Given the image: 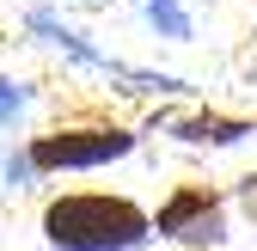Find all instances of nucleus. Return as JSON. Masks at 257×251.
Wrapping results in <instances>:
<instances>
[{
  "label": "nucleus",
  "instance_id": "f257e3e1",
  "mask_svg": "<svg viewBox=\"0 0 257 251\" xmlns=\"http://www.w3.org/2000/svg\"><path fill=\"white\" fill-rule=\"evenodd\" d=\"M43 239L55 251H135L153 239V214L122 190H61L43 202Z\"/></svg>",
  "mask_w": 257,
  "mask_h": 251
},
{
  "label": "nucleus",
  "instance_id": "f03ea898",
  "mask_svg": "<svg viewBox=\"0 0 257 251\" xmlns=\"http://www.w3.org/2000/svg\"><path fill=\"white\" fill-rule=\"evenodd\" d=\"M135 129L122 122H55V129L31 135L25 141V160L37 178H55V172H98L110 160H128L135 153Z\"/></svg>",
  "mask_w": 257,
  "mask_h": 251
},
{
  "label": "nucleus",
  "instance_id": "7ed1b4c3",
  "mask_svg": "<svg viewBox=\"0 0 257 251\" xmlns=\"http://www.w3.org/2000/svg\"><path fill=\"white\" fill-rule=\"evenodd\" d=\"M153 233L184 245V251H214V245H227V202H220L214 184H178L159 202Z\"/></svg>",
  "mask_w": 257,
  "mask_h": 251
},
{
  "label": "nucleus",
  "instance_id": "20e7f679",
  "mask_svg": "<svg viewBox=\"0 0 257 251\" xmlns=\"http://www.w3.org/2000/svg\"><path fill=\"white\" fill-rule=\"evenodd\" d=\"M172 135H178L184 147H233V141L257 135V122H245V116H220V110H196V116H178Z\"/></svg>",
  "mask_w": 257,
  "mask_h": 251
},
{
  "label": "nucleus",
  "instance_id": "39448f33",
  "mask_svg": "<svg viewBox=\"0 0 257 251\" xmlns=\"http://www.w3.org/2000/svg\"><path fill=\"white\" fill-rule=\"evenodd\" d=\"M141 7H147V25L166 43H190V37H196V19L184 13V0H141Z\"/></svg>",
  "mask_w": 257,
  "mask_h": 251
},
{
  "label": "nucleus",
  "instance_id": "423d86ee",
  "mask_svg": "<svg viewBox=\"0 0 257 251\" xmlns=\"http://www.w3.org/2000/svg\"><path fill=\"white\" fill-rule=\"evenodd\" d=\"M25 104H31V86H25V80H0V129H7Z\"/></svg>",
  "mask_w": 257,
  "mask_h": 251
},
{
  "label": "nucleus",
  "instance_id": "0eeeda50",
  "mask_svg": "<svg viewBox=\"0 0 257 251\" xmlns=\"http://www.w3.org/2000/svg\"><path fill=\"white\" fill-rule=\"evenodd\" d=\"M245 214H251V227H257V178L245 184Z\"/></svg>",
  "mask_w": 257,
  "mask_h": 251
}]
</instances>
